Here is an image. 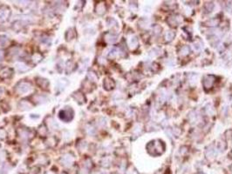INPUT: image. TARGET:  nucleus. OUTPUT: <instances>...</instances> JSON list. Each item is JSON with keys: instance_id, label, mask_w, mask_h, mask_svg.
<instances>
[{"instance_id": "5", "label": "nucleus", "mask_w": 232, "mask_h": 174, "mask_svg": "<svg viewBox=\"0 0 232 174\" xmlns=\"http://www.w3.org/2000/svg\"><path fill=\"white\" fill-rule=\"evenodd\" d=\"M13 74V69L10 67H4L0 70V79H10Z\"/></svg>"}, {"instance_id": "9", "label": "nucleus", "mask_w": 232, "mask_h": 174, "mask_svg": "<svg viewBox=\"0 0 232 174\" xmlns=\"http://www.w3.org/2000/svg\"><path fill=\"white\" fill-rule=\"evenodd\" d=\"M73 96L74 99L77 101L79 104H83L86 101V98H85L84 94L82 93L81 92H77L73 93Z\"/></svg>"}, {"instance_id": "10", "label": "nucleus", "mask_w": 232, "mask_h": 174, "mask_svg": "<svg viewBox=\"0 0 232 174\" xmlns=\"http://www.w3.org/2000/svg\"><path fill=\"white\" fill-rule=\"evenodd\" d=\"M8 43H9V39H8V38L6 36L0 35V46L4 47L6 44H8Z\"/></svg>"}, {"instance_id": "17", "label": "nucleus", "mask_w": 232, "mask_h": 174, "mask_svg": "<svg viewBox=\"0 0 232 174\" xmlns=\"http://www.w3.org/2000/svg\"><path fill=\"white\" fill-rule=\"evenodd\" d=\"M4 92V88H3V87H0V98L3 96Z\"/></svg>"}, {"instance_id": "16", "label": "nucleus", "mask_w": 232, "mask_h": 174, "mask_svg": "<svg viewBox=\"0 0 232 174\" xmlns=\"http://www.w3.org/2000/svg\"><path fill=\"white\" fill-rule=\"evenodd\" d=\"M3 153H4V151H1V152H0V163L4 159V156H2Z\"/></svg>"}, {"instance_id": "14", "label": "nucleus", "mask_w": 232, "mask_h": 174, "mask_svg": "<svg viewBox=\"0 0 232 174\" xmlns=\"http://www.w3.org/2000/svg\"><path fill=\"white\" fill-rule=\"evenodd\" d=\"M17 66H18V69L19 70V71H21V72H22V71H24V70H23L24 68L26 69V71H27V70H29V68H28V67H26V65H25V64H23V63H20V64L17 65Z\"/></svg>"}, {"instance_id": "3", "label": "nucleus", "mask_w": 232, "mask_h": 174, "mask_svg": "<svg viewBox=\"0 0 232 174\" xmlns=\"http://www.w3.org/2000/svg\"><path fill=\"white\" fill-rule=\"evenodd\" d=\"M60 162L61 164L64 165V166H66V167H70L73 165V162H74V157L73 155L72 154H69V153H66L63 155L60 159Z\"/></svg>"}, {"instance_id": "8", "label": "nucleus", "mask_w": 232, "mask_h": 174, "mask_svg": "<svg viewBox=\"0 0 232 174\" xmlns=\"http://www.w3.org/2000/svg\"><path fill=\"white\" fill-rule=\"evenodd\" d=\"M19 135L23 138L29 139V138H31L32 137V133L30 130H28L26 128H24V129H20L19 130Z\"/></svg>"}, {"instance_id": "15", "label": "nucleus", "mask_w": 232, "mask_h": 174, "mask_svg": "<svg viewBox=\"0 0 232 174\" xmlns=\"http://www.w3.org/2000/svg\"><path fill=\"white\" fill-rule=\"evenodd\" d=\"M4 57V52H3V51H0V62L3 61Z\"/></svg>"}, {"instance_id": "1", "label": "nucleus", "mask_w": 232, "mask_h": 174, "mask_svg": "<svg viewBox=\"0 0 232 174\" xmlns=\"http://www.w3.org/2000/svg\"><path fill=\"white\" fill-rule=\"evenodd\" d=\"M16 91L18 93L21 95L30 93L32 91V85L30 82L21 81L16 85Z\"/></svg>"}, {"instance_id": "18", "label": "nucleus", "mask_w": 232, "mask_h": 174, "mask_svg": "<svg viewBox=\"0 0 232 174\" xmlns=\"http://www.w3.org/2000/svg\"><path fill=\"white\" fill-rule=\"evenodd\" d=\"M61 174H66V173H61Z\"/></svg>"}, {"instance_id": "13", "label": "nucleus", "mask_w": 232, "mask_h": 174, "mask_svg": "<svg viewBox=\"0 0 232 174\" xmlns=\"http://www.w3.org/2000/svg\"><path fill=\"white\" fill-rule=\"evenodd\" d=\"M95 11H96V13H98V14H100V12H102V13H103V12H105L104 4H97Z\"/></svg>"}, {"instance_id": "11", "label": "nucleus", "mask_w": 232, "mask_h": 174, "mask_svg": "<svg viewBox=\"0 0 232 174\" xmlns=\"http://www.w3.org/2000/svg\"><path fill=\"white\" fill-rule=\"evenodd\" d=\"M73 34L75 33V31H73V29H69V30L67 31V32H66V36H65L67 40H72V39H74L75 35H73Z\"/></svg>"}, {"instance_id": "4", "label": "nucleus", "mask_w": 232, "mask_h": 174, "mask_svg": "<svg viewBox=\"0 0 232 174\" xmlns=\"http://www.w3.org/2000/svg\"><path fill=\"white\" fill-rule=\"evenodd\" d=\"M11 17V10L7 6H3L0 8V22L7 21Z\"/></svg>"}, {"instance_id": "12", "label": "nucleus", "mask_w": 232, "mask_h": 174, "mask_svg": "<svg viewBox=\"0 0 232 174\" xmlns=\"http://www.w3.org/2000/svg\"><path fill=\"white\" fill-rule=\"evenodd\" d=\"M47 127H49V128H51V129H53V130H56V129L59 127V125H58V124L56 123V121H54L52 119V121H50V122L48 123Z\"/></svg>"}, {"instance_id": "7", "label": "nucleus", "mask_w": 232, "mask_h": 174, "mask_svg": "<svg viewBox=\"0 0 232 174\" xmlns=\"http://www.w3.org/2000/svg\"><path fill=\"white\" fill-rule=\"evenodd\" d=\"M36 82H37V84H38V85H39V87L44 89V90H46L48 88V86H49V81L47 80V79H46L38 78Z\"/></svg>"}, {"instance_id": "2", "label": "nucleus", "mask_w": 232, "mask_h": 174, "mask_svg": "<svg viewBox=\"0 0 232 174\" xmlns=\"http://www.w3.org/2000/svg\"><path fill=\"white\" fill-rule=\"evenodd\" d=\"M73 110L71 107H65V109H62L59 113V117L62 121H64L65 123L71 121L73 119Z\"/></svg>"}, {"instance_id": "6", "label": "nucleus", "mask_w": 232, "mask_h": 174, "mask_svg": "<svg viewBox=\"0 0 232 174\" xmlns=\"http://www.w3.org/2000/svg\"><path fill=\"white\" fill-rule=\"evenodd\" d=\"M18 107L20 110H23V111L30 110L32 107V104L31 102H29L28 100H22L18 103Z\"/></svg>"}]
</instances>
